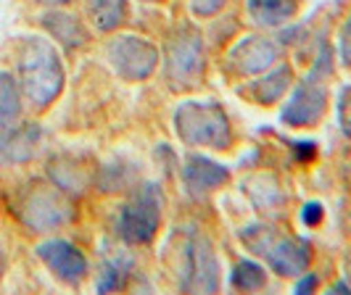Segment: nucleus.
Listing matches in <instances>:
<instances>
[{"instance_id":"1","label":"nucleus","mask_w":351,"mask_h":295,"mask_svg":"<svg viewBox=\"0 0 351 295\" xmlns=\"http://www.w3.org/2000/svg\"><path fill=\"white\" fill-rule=\"evenodd\" d=\"M19 82L24 98L37 108L51 105L64 90V66L48 40L29 37L19 51Z\"/></svg>"},{"instance_id":"23","label":"nucleus","mask_w":351,"mask_h":295,"mask_svg":"<svg viewBox=\"0 0 351 295\" xmlns=\"http://www.w3.org/2000/svg\"><path fill=\"white\" fill-rule=\"evenodd\" d=\"M341 58L351 66V14L343 24V29H341Z\"/></svg>"},{"instance_id":"12","label":"nucleus","mask_w":351,"mask_h":295,"mask_svg":"<svg viewBox=\"0 0 351 295\" xmlns=\"http://www.w3.org/2000/svg\"><path fill=\"white\" fill-rule=\"evenodd\" d=\"M182 179H185V185H188V190L191 192H206V190L219 188V185H225V182L230 179V172L222 166V164H217V161H211V158L193 153V156L185 158Z\"/></svg>"},{"instance_id":"5","label":"nucleus","mask_w":351,"mask_h":295,"mask_svg":"<svg viewBox=\"0 0 351 295\" xmlns=\"http://www.w3.org/2000/svg\"><path fill=\"white\" fill-rule=\"evenodd\" d=\"M204 74V45L191 24L177 27L167 42V79L172 87H193Z\"/></svg>"},{"instance_id":"3","label":"nucleus","mask_w":351,"mask_h":295,"mask_svg":"<svg viewBox=\"0 0 351 295\" xmlns=\"http://www.w3.org/2000/svg\"><path fill=\"white\" fill-rule=\"evenodd\" d=\"M175 132L185 145H204V148L230 145L228 114L214 101H185L175 111Z\"/></svg>"},{"instance_id":"19","label":"nucleus","mask_w":351,"mask_h":295,"mask_svg":"<svg viewBox=\"0 0 351 295\" xmlns=\"http://www.w3.org/2000/svg\"><path fill=\"white\" fill-rule=\"evenodd\" d=\"M130 269H132V261L127 259V256H117V259L106 261L101 274H98V282H95L98 293H108V290L122 287L127 274H130Z\"/></svg>"},{"instance_id":"27","label":"nucleus","mask_w":351,"mask_h":295,"mask_svg":"<svg viewBox=\"0 0 351 295\" xmlns=\"http://www.w3.org/2000/svg\"><path fill=\"white\" fill-rule=\"evenodd\" d=\"M0 272H3V259H0Z\"/></svg>"},{"instance_id":"6","label":"nucleus","mask_w":351,"mask_h":295,"mask_svg":"<svg viewBox=\"0 0 351 295\" xmlns=\"http://www.w3.org/2000/svg\"><path fill=\"white\" fill-rule=\"evenodd\" d=\"M325 71H330V64H328V55L322 53L319 61L315 64V71L304 79V85L296 87V92L285 103L282 122H288L291 127H309V124L319 122V116L325 114V105H328V90L319 82V77Z\"/></svg>"},{"instance_id":"26","label":"nucleus","mask_w":351,"mask_h":295,"mask_svg":"<svg viewBox=\"0 0 351 295\" xmlns=\"http://www.w3.org/2000/svg\"><path fill=\"white\" fill-rule=\"evenodd\" d=\"M40 3H53L56 5V3H66V0H40Z\"/></svg>"},{"instance_id":"7","label":"nucleus","mask_w":351,"mask_h":295,"mask_svg":"<svg viewBox=\"0 0 351 295\" xmlns=\"http://www.w3.org/2000/svg\"><path fill=\"white\" fill-rule=\"evenodd\" d=\"M108 61L119 77L138 82V79H148L154 74L158 64V48L143 37L124 35L108 42Z\"/></svg>"},{"instance_id":"25","label":"nucleus","mask_w":351,"mask_h":295,"mask_svg":"<svg viewBox=\"0 0 351 295\" xmlns=\"http://www.w3.org/2000/svg\"><path fill=\"white\" fill-rule=\"evenodd\" d=\"M317 287V277L315 274H306V277H301V282L296 285V293H309V290H315Z\"/></svg>"},{"instance_id":"10","label":"nucleus","mask_w":351,"mask_h":295,"mask_svg":"<svg viewBox=\"0 0 351 295\" xmlns=\"http://www.w3.org/2000/svg\"><path fill=\"white\" fill-rule=\"evenodd\" d=\"M37 256L48 264L56 277L64 282H80L88 272V259L77 245L66 240H48V243L37 245Z\"/></svg>"},{"instance_id":"21","label":"nucleus","mask_w":351,"mask_h":295,"mask_svg":"<svg viewBox=\"0 0 351 295\" xmlns=\"http://www.w3.org/2000/svg\"><path fill=\"white\" fill-rule=\"evenodd\" d=\"M338 122H341V129L351 135V87H346L341 92V101H338Z\"/></svg>"},{"instance_id":"16","label":"nucleus","mask_w":351,"mask_h":295,"mask_svg":"<svg viewBox=\"0 0 351 295\" xmlns=\"http://www.w3.org/2000/svg\"><path fill=\"white\" fill-rule=\"evenodd\" d=\"M248 14L264 27H278L296 14V0H248Z\"/></svg>"},{"instance_id":"15","label":"nucleus","mask_w":351,"mask_h":295,"mask_svg":"<svg viewBox=\"0 0 351 295\" xmlns=\"http://www.w3.org/2000/svg\"><path fill=\"white\" fill-rule=\"evenodd\" d=\"M43 24L48 27V32H51L58 42H64L66 48H77V45H82L85 40H88V32H85V27L77 21L74 16L69 14H45L43 16Z\"/></svg>"},{"instance_id":"22","label":"nucleus","mask_w":351,"mask_h":295,"mask_svg":"<svg viewBox=\"0 0 351 295\" xmlns=\"http://www.w3.org/2000/svg\"><path fill=\"white\" fill-rule=\"evenodd\" d=\"M225 3H228V0H193L191 8H193L195 16H211V14H217Z\"/></svg>"},{"instance_id":"9","label":"nucleus","mask_w":351,"mask_h":295,"mask_svg":"<svg viewBox=\"0 0 351 295\" xmlns=\"http://www.w3.org/2000/svg\"><path fill=\"white\" fill-rule=\"evenodd\" d=\"M69 216V203L61 198V192L53 190V188H35L27 195L24 206H21V219L35 232H45V229L64 225Z\"/></svg>"},{"instance_id":"14","label":"nucleus","mask_w":351,"mask_h":295,"mask_svg":"<svg viewBox=\"0 0 351 295\" xmlns=\"http://www.w3.org/2000/svg\"><path fill=\"white\" fill-rule=\"evenodd\" d=\"M291 79H293V71L288 69V66H278L275 71H269L267 77L256 79L254 85L248 87V95L256 103H272V101H278L282 92L288 90Z\"/></svg>"},{"instance_id":"24","label":"nucleus","mask_w":351,"mask_h":295,"mask_svg":"<svg viewBox=\"0 0 351 295\" xmlns=\"http://www.w3.org/2000/svg\"><path fill=\"white\" fill-rule=\"evenodd\" d=\"M301 219H304V225H309V227L319 225V219H322V206H319V203H306Z\"/></svg>"},{"instance_id":"11","label":"nucleus","mask_w":351,"mask_h":295,"mask_svg":"<svg viewBox=\"0 0 351 295\" xmlns=\"http://www.w3.org/2000/svg\"><path fill=\"white\" fill-rule=\"evenodd\" d=\"M228 61L235 74H259L278 61V45L269 37H246L230 51Z\"/></svg>"},{"instance_id":"13","label":"nucleus","mask_w":351,"mask_h":295,"mask_svg":"<svg viewBox=\"0 0 351 295\" xmlns=\"http://www.w3.org/2000/svg\"><path fill=\"white\" fill-rule=\"evenodd\" d=\"M37 142H40V129L35 124L29 127H21V129H11L8 138L0 142V158L5 161H27V158L35 156Z\"/></svg>"},{"instance_id":"8","label":"nucleus","mask_w":351,"mask_h":295,"mask_svg":"<svg viewBox=\"0 0 351 295\" xmlns=\"http://www.w3.org/2000/svg\"><path fill=\"white\" fill-rule=\"evenodd\" d=\"M180 285L191 293H214L219 287V264L206 238L193 235L182 248V277Z\"/></svg>"},{"instance_id":"2","label":"nucleus","mask_w":351,"mask_h":295,"mask_svg":"<svg viewBox=\"0 0 351 295\" xmlns=\"http://www.w3.org/2000/svg\"><path fill=\"white\" fill-rule=\"evenodd\" d=\"M241 243L246 245L251 253L262 256L269 264V269L282 277H296L301 272H306L309 259H312V248L304 238L285 235L269 225L243 227Z\"/></svg>"},{"instance_id":"18","label":"nucleus","mask_w":351,"mask_h":295,"mask_svg":"<svg viewBox=\"0 0 351 295\" xmlns=\"http://www.w3.org/2000/svg\"><path fill=\"white\" fill-rule=\"evenodd\" d=\"M88 11L93 24L101 32H111L124 21L127 14V3L124 0H88Z\"/></svg>"},{"instance_id":"4","label":"nucleus","mask_w":351,"mask_h":295,"mask_svg":"<svg viewBox=\"0 0 351 295\" xmlns=\"http://www.w3.org/2000/svg\"><path fill=\"white\" fill-rule=\"evenodd\" d=\"M161 206H164V195L158 190V185L145 182L119 214L117 227H119L122 240L132 245L151 243L161 225Z\"/></svg>"},{"instance_id":"17","label":"nucleus","mask_w":351,"mask_h":295,"mask_svg":"<svg viewBox=\"0 0 351 295\" xmlns=\"http://www.w3.org/2000/svg\"><path fill=\"white\" fill-rule=\"evenodd\" d=\"M19 92L11 74H0V142L8 138L19 119Z\"/></svg>"},{"instance_id":"20","label":"nucleus","mask_w":351,"mask_h":295,"mask_svg":"<svg viewBox=\"0 0 351 295\" xmlns=\"http://www.w3.org/2000/svg\"><path fill=\"white\" fill-rule=\"evenodd\" d=\"M232 287H238V290H262L264 285H267V274H264V269L259 264H254V261H241L235 269H232Z\"/></svg>"}]
</instances>
